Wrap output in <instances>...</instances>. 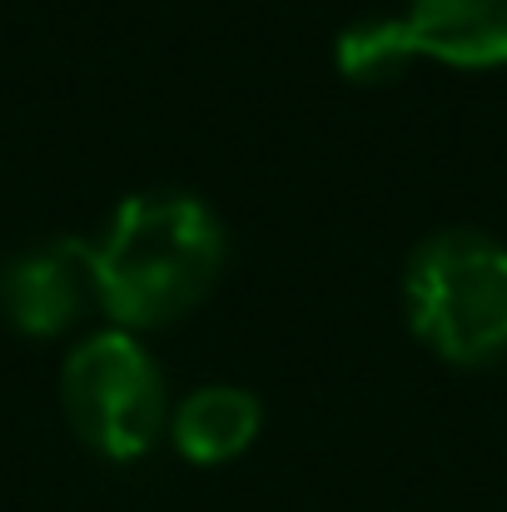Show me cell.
<instances>
[{"label": "cell", "instance_id": "277c9868", "mask_svg": "<svg viewBox=\"0 0 507 512\" xmlns=\"http://www.w3.org/2000/svg\"><path fill=\"white\" fill-rule=\"evenodd\" d=\"M95 304V269L85 239H45L0 269V314L25 339L70 334Z\"/></svg>", "mask_w": 507, "mask_h": 512}, {"label": "cell", "instance_id": "8992f818", "mask_svg": "<svg viewBox=\"0 0 507 512\" xmlns=\"http://www.w3.org/2000/svg\"><path fill=\"white\" fill-rule=\"evenodd\" d=\"M408 30L423 60L458 70L507 65V0H408Z\"/></svg>", "mask_w": 507, "mask_h": 512}, {"label": "cell", "instance_id": "6da1fadb", "mask_svg": "<svg viewBox=\"0 0 507 512\" xmlns=\"http://www.w3.org/2000/svg\"><path fill=\"white\" fill-rule=\"evenodd\" d=\"M229 264L224 219L184 189H140L120 199L90 244L95 304L115 329L145 334L194 314Z\"/></svg>", "mask_w": 507, "mask_h": 512}, {"label": "cell", "instance_id": "7a4b0ae2", "mask_svg": "<svg viewBox=\"0 0 507 512\" xmlns=\"http://www.w3.org/2000/svg\"><path fill=\"white\" fill-rule=\"evenodd\" d=\"M403 314L428 353L488 368L507 353V244L483 229H438L403 264Z\"/></svg>", "mask_w": 507, "mask_h": 512}, {"label": "cell", "instance_id": "52a82bcc", "mask_svg": "<svg viewBox=\"0 0 507 512\" xmlns=\"http://www.w3.org/2000/svg\"><path fill=\"white\" fill-rule=\"evenodd\" d=\"M418 60H423V50L403 15H358L334 40V70L348 85H363V90L398 85Z\"/></svg>", "mask_w": 507, "mask_h": 512}, {"label": "cell", "instance_id": "5b68a950", "mask_svg": "<svg viewBox=\"0 0 507 512\" xmlns=\"http://www.w3.org/2000/svg\"><path fill=\"white\" fill-rule=\"evenodd\" d=\"M259 428H264V403L239 383H204L184 393L169 413V443L194 468H219L244 458Z\"/></svg>", "mask_w": 507, "mask_h": 512}, {"label": "cell", "instance_id": "3957f363", "mask_svg": "<svg viewBox=\"0 0 507 512\" xmlns=\"http://www.w3.org/2000/svg\"><path fill=\"white\" fill-rule=\"evenodd\" d=\"M60 408L70 433L105 463L145 458L169 433V383L130 329H100L70 348L60 368Z\"/></svg>", "mask_w": 507, "mask_h": 512}]
</instances>
